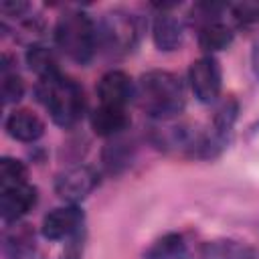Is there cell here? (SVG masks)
I'll return each mask as SVG.
<instances>
[{"label":"cell","instance_id":"obj_1","mask_svg":"<svg viewBox=\"0 0 259 259\" xmlns=\"http://www.w3.org/2000/svg\"><path fill=\"white\" fill-rule=\"evenodd\" d=\"M136 99L152 119H174L184 109V85L170 71H148L136 83Z\"/></svg>","mask_w":259,"mask_h":259},{"label":"cell","instance_id":"obj_2","mask_svg":"<svg viewBox=\"0 0 259 259\" xmlns=\"http://www.w3.org/2000/svg\"><path fill=\"white\" fill-rule=\"evenodd\" d=\"M36 95L51 113L53 121L61 127L75 125L85 111V93L81 85L63 73L47 79H38Z\"/></svg>","mask_w":259,"mask_h":259},{"label":"cell","instance_id":"obj_3","mask_svg":"<svg viewBox=\"0 0 259 259\" xmlns=\"http://www.w3.org/2000/svg\"><path fill=\"white\" fill-rule=\"evenodd\" d=\"M55 45L71 61L85 65L93 59L97 45V22L81 10H69L55 24Z\"/></svg>","mask_w":259,"mask_h":259},{"label":"cell","instance_id":"obj_4","mask_svg":"<svg viewBox=\"0 0 259 259\" xmlns=\"http://www.w3.org/2000/svg\"><path fill=\"white\" fill-rule=\"evenodd\" d=\"M138 20L123 10H111L97 22V45L111 55L130 53L138 45Z\"/></svg>","mask_w":259,"mask_h":259},{"label":"cell","instance_id":"obj_5","mask_svg":"<svg viewBox=\"0 0 259 259\" xmlns=\"http://www.w3.org/2000/svg\"><path fill=\"white\" fill-rule=\"evenodd\" d=\"M237 113H239V103H237L235 97L225 99L217 107L208 132L202 134V144H200L198 158H214L227 148V144L231 142V136H233Z\"/></svg>","mask_w":259,"mask_h":259},{"label":"cell","instance_id":"obj_6","mask_svg":"<svg viewBox=\"0 0 259 259\" xmlns=\"http://www.w3.org/2000/svg\"><path fill=\"white\" fill-rule=\"evenodd\" d=\"M188 81L194 97L200 103H214L223 89V73L221 65L212 55H202L196 61L190 63L188 69Z\"/></svg>","mask_w":259,"mask_h":259},{"label":"cell","instance_id":"obj_7","mask_svg":"<svg viewBox=\"0 0 259 259\" xmlns=\"http://www.w3.org/2000/svg\"><path fill=\"white\" fill-rule=\"evenodd\" d=\"M99 184V176L91 166H71L55 180V192L67 204H77L87 198Z\"/></svg>","mask_w":259,"mask_h":259},{"label":"cell","instance_id":"obj_8","mask_svg":"<svg viewBox=\"0 0 259 259\" xmlns=\"http://www.w3.org/2000/svg\"><path fill=\"white\" fill-rule=\"evenodd\" d=\"M83 210L77 204H65L45 214L40 233L49 241H71L83 233Z\"/></svg>","mask_w":259,"mask_h":259},{"label":"cell","instance_id":"obj_9","mask_svg":"<svg viewBox=\"0 0 259 259\" xmlns=\"http://www.w3.org/2000/svg\"><path fill=\"white\" fill-rule=\"evenodd\" d=\"M97 97L101 105L125 107L136 97V85L127 73L111 69L105 75H101L97 83Z\"/></svg>","mask_w":259,"mask_h":259},{"label":"cell","instance_id":"obj_10","mask_svg":"<svg viewBox=\"0 0 259 259\" xmlns=\"http://www.w3.org/2000/svg\"><path fill=\"white\" fill-rule=\"evenodd\" d=\"M36 200H38V190L30 184L0 190V217H2V221L6 225L20 221L28 210H32Z\"/></svg>","mask_w":259,"mask_h":259},{"label":"cell","instance_id":"obj_11","mask_svg":"<svg viewBox=\"0 0 259 259\" xmlns=\"http://www.w3.org/2000/svg\"><path fill=\"white\" fill-rule=\"evenodd\" d=\"M4 127L12 140H18L24 144H32V142L40 140L45 134L42 119L36 113H32L30 109H14L12 113H8Z\"/></svg>","mask_w":259,"mask_h":259},{"label":"cell","instance_id":"obj_12","mask_svg":"<svg viewBox=\"0 0 259 259\" xmlns=\"http://www.w3.org/2000/svg\"><path fill=\"white\" fill-rule=\"evenodd\" d=\"M152 40L158 51L172 53L182 47L184 40V28L182 22L172 16L170 12H158L152 22Z\"/></svg>","mask_w":259,"mask_h":259},{"label":"cell","instance_id":"obj_13","mask_svg":"<svg viewBox=\"0 0 259 259\" xmlns=\"http://www.w3.org/2000/svg\"><path fill=\"white\" fill-rule=\"evenodd\" d=\"M257 251L237 239H214L206 241L198 247L196 259H255Z\"/></svg>","mask_w":259,"mask_h":259},{"label":"cell","instance_id":"obj_14","mask_svg":"<svg viewBox=\"0 0 259 259\" xmlns=\"http://www.w3.org/2000/svg\"><path fill=\"white\" fill-rule=\"evenodd\" d=\"M130 125V115L125 107L101 105L91 113V130L101 138H117Z\"/></svg>","mask_w":259,"mask_h":259},{"label":"cell","instance_id":"obj_15","mask_svg":"<svg viewBox=\"0 0 259 259\" xmlns=\"http://www.w3.org/2000/svg\"><path fill=\"white\" fill-rule=\"evenodd\" d=\"M2 251L8 259H24L34 255V233L26 223H8L2 239Z\"/></svg>","mask_w":259,"mask_h":259},{"label":"cell","instance_id":"obj_16","mask_svg":"<svg viewBox=\"0 0 259 259\" xmlns=\"http://www.w3.org/2000/svg\"><path fill=\"white\" fill-rule=\"evenodd\" d=\"M235 34L231 30V26H227L225 22L217 20L210 24H204L198 28V47L204 51V55H212L219 51H225L227 47H231Z\"/></svg>","mask_w":259,"mask_h":259},{"label":"cell","instance_id":"obj_17","mask_svg":"<svg viewBox=\"0 0 259 259\" xmlns=\"http://www.w3.org/2000/svg\"><path fill=\"white\" fill-rule=\"evenodd\" d=\"M26 65L28 69L38 77V79H47V77H55L59 75V63H57V57L53 53V49L45 47V45H30L26 49Z\"/></svg>","mask_w":259,"mask_h":259},{"label":"cell","instance_id":"obj_18","mask_svg":"<svg viewBox=\"0 0 259 259\" xmlns=\"http://www.w3.org/2000/svg\"><path fill=\"white\" fill-rule=\"evenodd\" d=\"M186 251L188 247L180 233H166L146 249L144 259H184Z\"/></svg>","mask_w":259,"mask_h":259},{"label":"cell","instance_id":"obj_19","mask_svg":"<svg viewBox=\"0 0 259 259\" xmlns=\"http://www.w3.org/2000/svg\"><path fill=\"white\" fill-rule=\"evenodd\" d=\"M0 93H2V101L4 103H16L22 99L24 95V81L22 77L10 69L8 65V57L4 55L2 59V75H0Z\"/></svg>","mask_w":259,"mask_h":259},{"label":"cell","instance_id":"obj_20","mask_svg":"<svg viewBox=\"0 0 259 259\" xmlns=\"http://www.w3.org/2000/svg\"><path fill=\"white\" fill-rule=\"evenodd\" d=\"M26 176H28V170H26L24 162L10 158V156H4L0 160V190L28 184Z\"/></svg>","mask_w":259,"mask_h":259},{"label":"cell","instance_id":"obj_21","mask_svg":"<svg viewBox=\"0 0 259 259\" xmlns=\"http://www.w3.org/2000/svg\"><path fill=\"white\" fill-rule=\"evenodd\" d=\"M231 14L239 28L259 26V2H239L231 6Z\"/></svg>","mask_w":259,"mask_h":259},{"label":"cell","instance_id":"obj_22","mask_svg":"<svg viewBox=\"0 0 259 259\" xmlns=\"http://www.w3.org/2000/svg\"><path fill=\"white\" fill-rule=\"evenodd\" d=\"M103 162H105V166L109 170H115V168L127 164L130 162V150H127L125 142H119L117 140L115 144L107 146L105 152H103Z\"/></svg>","mask_w":259,"mask_h":259},{"label":"cell","instance_id":"obj_23","mask_svg":"<svg viewBox=\"0 0 259 259\" xmlns=\"http://www.w3.org/2000/svg\"><path fill=\"white\" fill-rule=\"evenodd\" d=\"M30 6L26 2H14V0H4L0 4V10L4 16H12V18H24V12Z\"/></svg>","mask_w":259,"mask_h":259},{"label":"cell","instance_id":"obj_24","mask_svg":"<svg viewBox=\"0 0 259 259\" xmlns=\"http://www.w3.org/2000/svg\"><path fill=\"white\" fill-rule=\"evenodd\" d=\"M81 251H83V233L77 235V237H73V239L67 243V247H65V251H63L61 259H81Z\"/></svg>","mask_w":259,"mask_h":259},{"label":"cell","instance_id":"obj_25","mask_svg":"<svg viewBox=\"0 0 259 259\" xmlns=\"http://www.w3.org/2000/svg\"><path fill=\"white\" fill-rule=\"evenodd\" d=\"M251 69H253V75L259 81V40H255L253 51H251Z\"/></svg>","mask_w":259,"mask_h":259},{"label":"cell","instance_id":"obj_26","mask_svg":"<svg viewBox=\"0 0 259 259\" xmlns=\"http://www.w3.org/2000/svg\"><path fill=\"white\" fill-rule=\"evenodd\" d=\"M253 130H255V132H257V130H259V121H257V123H255V125H253Z\"/></svg>","mask_w":259,"mask_h":259},{"label":"cell","instance_id":"obj_27","mask_svg":"<svg viewBox=\"0 0 259 259\" xmlns=\"http://www.w3.org/2000/svg\"><path fill=\"white\" fill-rule=\"evenodd\" d=\"M24 259H34V255H28V257H24Z\"/></svg>","mask_w":259,"mask_h":259}]
</instances>
